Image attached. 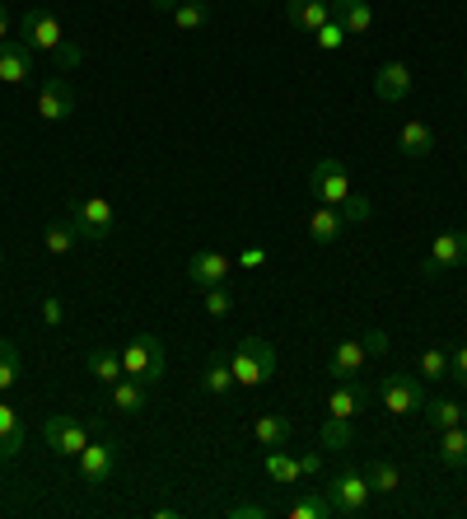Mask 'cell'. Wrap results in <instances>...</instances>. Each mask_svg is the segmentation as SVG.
<instances>
[{
	"instance_id": "obj_1",
	"label": "cell",
	"mask_w": 467,
	"mask_h": 519,
	"mask_svg": "<svg viewBox=\"0 0 467 519\" xmlns=\"http://www.w3.org/2000/svg\"><path fill=\"white\" fill-rule=\"evenodd\" d=\"M164 370H169V356H164V342L155 332H136L127 346H122V375L141 379L145 389L164 384Z\"/></svg>"
},
{
	"instance_id": "obj_2",
	"label": "cell",
	"mask_w": 467,
	"mask_h": 519,
	"mask_svg": "<svg viewBox=\"0 0 467 519\" xmlns=\"http://www.w3.org/2000/svg\"><path fill=\"white\" fill-rule=\"evenodd\" d=\"M229 365H234V384H243V389H262V384L276 375V346H271L267 337H243V342L234 346Z\"/></svg>"
},
{
	"instance_id": "obj_3",
	"label": "cell",
	"mask_w": 467,
	"mask_h": 519,
	"mask_svg": "<svg viewBox=\"0 0 467 519\" xmlns=\"http://www.w3.org/2000/svg\"><path fill=\"white\" fill-rule=\"evenodd\" d=\"M71 225H75V234H80L85 244H103V239L113 234V225H117V211H113L108 197L85 192V197H75L71 202Z\"/></svg>"
},
{
	"instance_id": "obj_4",
	"label": "cell",
	"mask_w": 467,
	"mask_h": 519,
	"mask_svg": "<svg viewBox=\"0 0 467 519\" xmlns=\"http://www.w3.org/2000/svg\"><path fill=\"white\" fill-rule=\"evenodd\" d=\"M369 477H365V468H341L337 477H332V487H327V501H332V510L337 515H365L369 510Z\"/></svg>"
},
{
	"instance_id": "obj_5",
	"label": "cell",
	"mask_w": 467,
	"mask_h": 519,
	"mask_svg": "<svg viewBox=\"0 0 467 519\" xmlns=\"http://www.w3.org/2000/svg\"><path fill=\"white\" fill-rule=\"evenodd\" d=\"M309 192H313V197H318L323 206H341L346 197H351V173H346V164H341L337 155L313 159V169H309Z\"/></svg>"
},
{
	"instance_id": "obj_6",
	"label": "cell",
	"mask_w": 467,
	"mask_h": 519,
	"mask_svg": "<svg viewBox=\"0 0 467 519\" xmlns=\"http://www.w3.org/2000/svg\"><path fill=\"white\" fill-rule=\"evenodd\" d=\"M19 38L33 47V52H47V57H57L61 43H66V29H61V19L57 15H47V10H24L19 15Z\"/></svg>"
},
{
	"instance_id": "obj_7",
	"label": "cell",
	"mask_w": 467,
	"mask_h": 519,
	"mask_svg": "<svg viewBox=\"0 0 467 519\" xmlns=\"http://www.w3.org/2000/svg\"><path fill=\"white\" fill-rule=\"evenodd\" d=\"M43 435H47V449H57L61 459H80V449L89 445L85 421L71 417V412H57V417H47V421H43Z\"/></svg>"
},
{
	"instance_id": "obj_8",
	"label": "cell",
	"mask_w": 467,
	"mask_h": 519,
	"mask_svg": "<svg viewBox=\"0 0 467 519\" xmlns=\"http://www.w3.org/2000/svg\"><path fill=\"white\" fill-rule=\"evenodd\" d=\"M463 262H467V230H444V234H435V244L425 253L421 276L430 281V276L449 272V267H463Z\"/></svg>"
},
{
	"instance_id": "obj_9",
	"label": "cell",
	"mask_w": 467,
	"mask_h": 519,
	"mask_svg": "<svg viewBox=\"0 0 467 519\" xmlns=\"http://www.w3.org/2000/svg\"><path fill=\"white\" fill-rule=\"evenodd\" d=\"M379 398H383V412H388V417H411V412H421L425 407L421 379H411V375H388Z\"/></svg>"
},
{
	"instance_id": "obj_10",
	"label": "cell",
	"mask_w": 467,
	"mask_h": 519,
	"mask_svg": "<svg viewBox=\"0 0 467 519\" xmlns=\"http://www.w3.org/2000/svg\"><path fill=\"white\" fill-rule=\"evenodd\" d=\"M75 89L66 85V75H47L43 89H38V117L43 122H66V117H75Z\"/></svg>"
},
{
	"instance_id": "obj_11",
	"label": "cell",
	"mask_w": 467,
	"mask_h": 519,
	"mask_svg": "<svg viewBox=\"0 0 467 519\" xmlns=\"http://www.w3.org/2000/svg\"><path fill=\"white\" fill-rule=\"evenodd\" d=\"M229 272H234V258H225V253H192V258H187V281L197 290L225 286Z\"/></svg>"
},
{
	"instance_id": "obj_12",
	"label": "cell",
	"mask_w": 467,
	"mask_h": 519,
	"mask_svg": "<svg viewBox=\"0 0 467 519\" xmlns=\"http://www.w3.org/2000/svg\"><path fill=\"white\" fill-rule=\"evenodd\" d=\"M80 482L85 487H103V482H113V468H117V454L108 440H99V445H85L80 449Z\"/></svg>"
},
{
	"instance_id": "obj_13",
	"label": "cell",
	"mask_w": 467,
	"mask_h": 519,
	"mask_svg": "<svg viewBox=\"0 0 467 519\" xmlns=\"http://www.w3.org/2000/svg\"><path fill=\"white\" fill-rule=\"evenodd\" d=\"M285 19H290L299 33L313 38L327 19H337V0H285Z\"/></svg>"
},
{
	"instance_id": "obj_14",
	"label": "cell",
	"mask_w": 467,
	"mask_h": 519,
	"mask_svg": "<svg viewBox=\"0 0 467 519\" xmlns=\"http://www.w3.org/2000/svg\"><path fill=\"white\" fill-rule=\"evenodd\" d=\"M369 398H374V393H369L360 379H337V389L327 393V417H346V421L360 417L369 407Z\"/></svg>"
},
{
	"instance_id": "obj_15",
	"label": "cell",
	"mask_w": 467,
	"mask_h": 519,
	"mask_svg": "<svg viewBox=\"0 0 467 519\" xmlns=\"http://www.w3.org/2000/svg\"><path fill=\"white\" fill-rule=\"evenodd\" d=\"M0 80L5 85H29L33 80V47L29 43H0Z\"/></svg>"
},
{
	"instance_id": "obj_16",
	"label": "cell",
	"mask_w": 467,
	"mask_h": 519,
	"mask_svg": "<svg viewBox=\"0 0 467 519\" xmlns=\"http://www.w3.org/2000/svg\"><path fill=\"white\" fill-rule=\"evenodd\" d=\"M374 94L383 103H402L411 94V71L407 61H383L379 71H374Z\"/></svg>"
},
{
	"instance_id": "obj_17",
	"label": "cell",
	"mask_w": 467,
	"mask_h": 519,
	"mask_svg": "<svg viewBox=\"0 0 467 519\" xmlns=\"http://www.w3.org/2000/svg\"><path fill=\"white\" fill-rule=\"evenodd\" d=\"M365 342H360V337H346V342L337 346V351H332V356H327V375L332 379H360V370H365Z\"/></svg>"
},
{
	"instance_id": "obj_18",
	"label": "cell",
	"mask_w": 467,
	"mask_h": 519,
	"mask_svg": "<svg viewBox=\"0 0 467 519\" xmlns=\"http://www.w3.org/2000/svg\"><path fill=\"white\" fill-rule=\"evenodd\" d=\"M397 150H402V159H425L435 150V131L425 127L421 117H411V122H402V131H397Z\"/></svg>"
},
{
	"instance_id": "obj_19",
	"label": "cell",
	"mask_w": 467,
	"mask_h": 519,
	"mask_svg": "<svg viewBox=\"0 0 467 519\" xmlns=\"http://www.w3.org/2000/svg\"><path fill=\"white\" fill-rule=\"evenodd\" d=\"M435 435H439V445H435L439 463H444V468H467V426L463 421L449 426V431H435Z\"/></svg>"
},
{
	"instance_id": "obj_20",
	"label": "cell",
	"mask_w": 467,
	"mask_h": 519,
	"mask_svg": "<svg viewBox=\"0 0 467 519\" xmlns=\"http://www.w3.org/2000/svg\"><path fill=\"white\" fill-rule=\"evenodd\" d=\"M85 370L99 379V384L113 389L117 379H122V351H113V346H94V351L85 356Z\"/></svg>"
},
{
	"instance_id": "obj_21",
	"label": "cell",
	"mask_w": 467,
	"mask_h": 519,
	"mask_svg": "<svg viewBox=\"0 0 467 519\" xmlns=\"http://www.w3.org/2000/svg\"><path fill=\"white\" fill-rule=\"evenodd\" d=\"M201 389L211 393V398H225V393H234V365H229L225 351H215L211 365L201 370Z\"/></svg>"
},
{
	"instance_id": "obj_22",
	"label": "cell",
	"mask_w": 467,
	"mask_h": 519,
	"mask_svg": "<svg viewBox=\"0 0 467 519\" xmlns=\"http://www.w3.org/2000/svg\"><path fill=\"white\" fill-rule=\"evenodd\" d=\"M145 403H150V389H145L141 379H117L113 384V407L122 412V417H136V412H145Z\"/></svg>"
},
{
	"instance_id": "obj_23",
	"label": "cell",
	"mask_w": 467,
	"mask_h": 519,
	"mask_svg": "<svg viewBox=\"0 0 467 519\" xmlns=\"http://www.w3.org/2000/svg\"><path fill=\"white\" fill-rule=\"evenodd\" d=\"M262 473H267L276 487H295V482H299V459H295V454H285V449L276 445V449H267V459H262Z\"/></svg>"
},
{
	"instance_id": "obj_24",
	"label": "cell",
	"mask_w": 467,
	"mask_h": 519,
	"mask_svg": "<svg viewBox=\"0 0 467 519\" xmlns=\"http://www.w3.org/2000/svg\"><path fill=\"white\" fill-rule=\"evenodd\" d=\"M341 230H346V220H341L337 206H323V202H318V211L309 216V239H313V244H332Z\"/></svg>"
},
{
	"instance_id": "obj_25",
	"label": "cell",
	"mask_w": 467,
	"mask_h": 519,
	"mask_svg": "<svg viewBox=\"0 0 467 519\" xmlns=\"http://www.w3.org/2000/svg\"><path fill=\"white\" fill-rule=\"evenodd\" d=\"M290 417H281V412H267V417H257L253 421V435H257V445H267V449H276V445H285L290 440Z\"/></svg>"
},
{
	"instance_id": "obj_26",
	"label": "cell",
	"mask_w": 467,
	"mask_h": 519,
	"mask_svg": "<svg viewBox=\"0 0 467 519\" xmlns=\"http://www.w3.org/2000/svg\"><path fill=\"white\" fill-rule=\"evenodd\" d=\"M421 417H425V426H430V431H449V426H458V421H463V407L449 403V398H425Z\"/></svg>"
},
{
	"instance_id": "obj_27",
	"label": "cell",
	"mask_w": 467,
	"mask_h": 519,
	"mask_svg": "<svg viewBox=\"0 0 467 519\" xmlns=\"http://www.w3.org/2000/svg\"><path fill=\"white\" fill-rule=\"evenodd\" d=\"M337 19L346 24V33H369L374 29V5L369 0H337Z\"/></svg>"
},
{
	"instance_id": "obj_28",
	"label": "cell",
	"mask_w": 467,
	"mask_h": 519,
	"mask_svg": "<svg viewBox=\"0 0 467 519\" xmlns=\"http://www.w3.org/2000/svg\"><path fill=\"white\" fill-rule=\"evenodd\" d=\"M365 477H369V491H383V496H393L402 487V468L393 459H374L365 463Z\"/></svg>"
},
{
	"instance_id": "obj_29",
	"label": "cell",
	"mask_w": 467,
	"mask_h": 519,
	"mask_svg": "<svg viewBox=\"0 0 467 519\" xmlns=\"http://www.w3.org/2000/svg\"><path fill=\"white\" fill-rule=\"evenodd\" d=\"M24 375V356H19V346L10 337H0V393H10Z\"/></svg>"
},
{
	"instance_id": "obj_30",
	"label": "cell",
	"mask_w": 467,
	"mask_h": 519,
	"mask_svg": "<svg viewBox=\"0 0 467 519\" xmlns=\"http://www.w3.org/2000/svg\"><path fill=\"white\" fill-rule=\"evenodd\" d=\"M43 244H47V253H57V258L75 253V244H80V234H75L71 216H66V220H52V225H47V234H43Z\"/></svg>"
},
{
	"instance_id": "obj_31",
	"label": "cell",
	"mask_w": 467,
	"mask_h": 519,
	"mask_svg": "<svg viewBox=\"0 0 467 519\" xmlns=\"http://www.w3.org/2000/svg\"><path fill=\"white\" fill-rule=\"evenodd\" d=\"M318 440H323V449H341V454H346V449L355 445V426L346 417H327L323 431H318Z\"/></svg>"
},
{
	"instance_id": "obj_32",
	"label": "cell",
	"mask_w": 467,
	"mask_h": 519,
	"mask_svg": "<svg viewBox=\"0 0 467 519\" xmlns=\"http://www.w3.org/2000/svg\"><path fill=\"white\" fill-rule=\"evenodd\" d=\"M206 19H211V5L206 0H178V10H173V24L183 33H197Z\"/></svg>"
},
{
	"instance_id": "obj_33",
	"label": "cell",
	"mask_w": 467,
	"mask_h": 519,
	"mask_svg": "<svg viewBox=\"0 0 467 519\" xmlns=\"http://www.w3.org/2000/svg\"><path fill=\"white\" fill-rule=\"evenodd\" d=\"M285 515H290V519H332L337 510H332V501H327V496H299V501L290 505Z\"/></svg>"
},
{
	"instance_id": "obj_34",
	"label": "cell",
	"mask_w": 467,
	"mask_h": 519,
	"mask_svg": "<svg viewBox=\"0 0 467 519\" xmlns=\"http://www.w3.org/2000/svg\"><path fill=\"white\" fill-rule=\"evenodd\" d=\"M421 379H430V384L449 379V351H439V346H425V351H421Z\"/></svg>"
},
{
	"instance_id": "obj_35",
	"label": "cell",
	"mask_w": 467,
	"mask_h": 519,
	"mask_svg": "<svg viewBox=\"0 0 467 519\" xmlns=\"http://www.w3.org/2000/svg\"><path fill=\"white\" fill-rule=\"evenodd\" d=\"M0 440H10L15 449H24V421L10 403H0Z\"/></svg>"
},
{
	"instance_id": "obj_36",
	"label": "cell",
	"mask_w": 467,
	"mask_h": 519,
	"mask_svg": "<svg viewBox=\"0 0 467 519\" xmlns=\"http://www.w3.org/2000/svg\"><path fill=\"white\" fill-rule=\"evenodd\" d=\"M346 38H351V33H346V24H341V19H327L323 29L313 33V43L323 47V52H337V47L346 43Z\"/></svg>"
},
{
	"instance_id": "obj_37",
	"label": "cell",
	"mask_w": 467,
	"mask_h": 519,
	"mask_svg": "<svg viewBox=\"0 0 467 519\" xmlns=\"http://www.w3.org/2000/svg\"><path fill=\"white\" fill-rule=\"evenodd\" d=\"M201 304H206V314H211V318H225L229 309H234V295H229L225 286H211V290H206V300H201Z\"/></svg>"
},
{
	"instance_id": "obj_38",
	"label": "cell",
	"mask_w": 467,
	"mask_h": 519,
	"mask_svg": "<svg viewBox=\"0 0 467 519\" xmlns=\"http://www.w3.org/2000/svg\"><path fill=\"white\" fill-rule=\"evenodd\" d=\"M337 211H341V220H346V225H365V220H369V202H365V197H355V192L337 206Z\"/></svg>"
},
{
	"instance_id": "obj_39",
	"label": "cell",
	"mask_w": 467,
	"mask_h": 519,
	"mask_svg": "<svg viewBox=\"0 0 467 519\" xmlns=\"http://www.w3.org/2000/svg\"><path fill=\"white\" fill-rule=\"evenodd\" d=\"M360 342H365V356H388L393 337H388L383 328H365V332H360Z\"/></svg>"
},
{
	"instance_id": "obj_40",
	"label": "cell",
	"mask_w": 467,
	"mask_h": 519,
	"mask_svg": "<svg viewBox=\"0 0 467 519\" xmlns=\"http://www.w3.org/2000/svg\"><path fill=\"white\" fill-rule=\"evenodd\" d=\"M52 61H57V71H75V66L85 61V47L75 43V38H66V43H61V52Z\"/></svg>"
},
{
	"instance_id": "obj_41",
	"label": "cell",
	"mask_w": 467,
	"mask_h": 519,
	"mask_svg": "<svg viewBox=\"0 0 467 519\" xmlns=\"http://www.w3.org/2000/svg\"><path fill=\"white\" fill-rule=\"evenodd\" d=\"M38 314H43V323H47V328H61V323H66V304H61V295H47Z\"/></svg>"
},
{
	"instance_id": "obj_42",
	"label": "cell",
	"mask_w": 467,
	"mask_h": 519,
	"mask_svg": "<svg viewBox=\"0 0 467 519\" xmlns=\"http://www.w3.org/2000/svg\"><path fill=\"white\" fill-rule=\"evenodd\" d=\"M449 379H458V384L467 389V342L449 351Z\"/></svg>"
},
{
	"instance_id": "obj_43",
	"label": "cell",
	"mask_w": 467,
	"mask_h": 519,
	"mask_svg": "<svg viewBox=\"0 0 467 519\" xmlns=\"http://www.w3.org/2000/svg\"><path fill=\"white\" fill-rule=\"evenodd\" d=\"M271 505H257V501H243V505H229V519H267Z\"/></svg>"
},
{
	"instance_id": "obj_44",
	"label": "cell",
	"mask_w": 467,
	"mask_h": 519,
	"mask_svg": "<svg viewBox=\"0 0 467 519\" xmlns=\"http://www.w3.org/2000/svg\"><path fill=\"white\" fill-rule=\"evenodd\" d=\"M262 262H267V248H262V244H253V248H243L239 258H234V267H248V272H257Z\"/></svg>"
},
{
	"instance_id": "obj_45",
	"label": "cell",
	"mask_w": 467,
	"mask_h": 519,
	"mask_svg": "<svg viewBox=\"0 0 467 519\" xmlns=\"http://www.w3.org/2000/svg\"><path fill=\"white\" fill-rule=\"evenodd\" d=\"M323 473V454H299V477H318Z\"/></svg>"
},
{
	"instance_id": "obj_46",
	"label": "cell",
	"mask_w": 467,
	"mask_h": 519,
	"mask_svg": "<svg viewBox=\"0 0 467 519\" xmlns=\"http://www.w3.org/2000/svg\"><path fill=\"white\" fill-rule=\"evenodd\" d=\"M10 459H19V449L10 440H0V463H10Z\"/></svg>"
},
{
	"instance_id": "obj_47",
	"label": "cell",
	"mask_w": 467,
	"mask_h": 519,
	"mask_svg": "<svg viewBox=\"0 0 467 519\" xmlns=\"http://www.w3.org/2000/svg\"><path fill=\"white\" fill-rule=\"evenodd\" d=\"M5 38H10V10L0 5V43H5Z\"/></svg>"
},
{
	"instance_id": "obj_48",
	"label": "cell",
	"mask_w": 467,
	"mask_h": 519,
	"mask_svg": "<svg viewBox=\"0 0 467 519\" xmlns=\"http://www.w3.org/2000/svg\"><path fill=\"white\" fill-rule=\"evenodd\" d=\"M150 5H155L159 15H173V10H178V0H150Z\"/></svg>"
},
{
	"instance_id": "obj_49",
	"label": "cell",
	"mask_w": 467,
	"mask_h": 519,
	"mask_svg": "<svg viewBox=\"0 0 467 519\" xmlns=\"http://www.w3.org/2000/svg\"><path fill=\"white\" fill-rule=\"evenodd\" d=\"M0 267H5V248H0Z\"/></svg>"
},
{
	"instance_id": "obj_50",
	"label": "cell",
	"mask_w": 467,
	"mask_h": 519,
	"mask_svg": "<svg viewBox=\"0 0 467 519\" xmlns=\"http://www.w3.org/2000/svg\"><path fill=\"white\" fill-rule=\"evenodd\" d=\"M463 426H467V407H463Z\"/></svg>"
}]
</instances>
